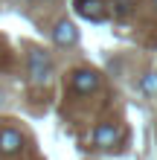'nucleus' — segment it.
Returning <instances> with one entry per match:
<instances>
[{"instance_id": "nucleus-2", "label": "nucleus", "mask_w": 157, "mask_h": 160, "mask_svg": "<svg viewBox=\"0 0 157 160\" xmlns=\"http://www.w3.org/2000/svg\"><path fill=\"white\" fill-rule=\"evenodd\" d=\"M70 84H73L76 93H93L99 88V76H96L93 70H76L70 76Z\"/></svg>"}, {"instance_id": "nucleus-7", "label": "nucleus", "mask_w": 157, "mask_h": 160, "mask_svg": "<svg viewBox=\"0 0 157 160\" xmlns=\"http://www.w3.org/2000/svg\"><path fill=\"white\" fill-rule=\"evenodd\" d=\"M114 15H131V0H114Z\"/></svg>"}, {"instance_id": "nucleus-9", "label": "nucleus", "mask_w": 157, "mask_h": 160, "mask_svg": "<svg viewBox=\"0 0 157 160\" xmlns=\"http://www.w3.org/2000/svg\"><path fill=\"white\" fill-rule=\"evenodd\" d=\"M154 3H157V0H154Z\"/></svg>"}, {"instance_id": "nucleus-8", "label": "nucleus", "mask_w": 157, "mask_h": 160, "mask_svg": "<svg viewBox=\"0 0 157 160\" xmlns=\"http://www.w3.org/2000/svg\"><path fill=\"white\" fill-rule=\"evenodd\" d=\"M143 90H149V93H151V90H157V82H154L151 76H149V79H143Z\"/></svg>"}, {"instance_id": "nucleus-4", "label": "nucleus", "mask_w": 157, "mask_h": 160, "mask_svg": "<svg viewBox=\"0 0 157 160\" xmlns=\"http://www.w3.org/2000/svg\"><path fill=\"white\" fill-rule=\"evenodd\" d=\"M76 38H79V29L70 21H58V23H55V29H52V41L55 44L70 47V44H76Z\"/></svg>"}, {"instance_id": "nucleus-1", "label": "nucleus", "mask_w": 157, "mask_h": 160, "mask_svg": "<svg viewBox=\"0 0 157 160\" xmlns=\"http://www.w3.org/2000/svg\"><path fill=\"white\" fill-rule=\"evenodd\" d=\"M29 76L35 84H47L52 76V64H50V55L44 50H32L29 52Z\"/></svg>"}, {"instance_id": "nucleus-3", "label": "nucleus", "mask_w": 157, "mask_h": 160, "mask_svg": "<svg viewBox=\"0 0 157 160\" xmlns=\"http://www.w3.org/2000/svg\"><path fill=\"white\" fill-rule=\"evenodd\" d=\"M23 148V137L15 128H3L0 131V154H17Z\"/></svg>"}, {"instance_id": "nucleus-6", "label": "nucleus", "mask_w": 157, "mask_h": 160, "mask_svg": "<svg viewBox=\"0 0 157 160\" xmlns=\"http://www.w3.org/2000/svg\"><path fill=\"white\" fill-rule=\"evenodd\" d=\"M85 18H90V21H99L102 18V9H99V0H85V3H79L76 6Z\"/></svg>"}, {"instance_id": "nucleus-5", "label": "nucleus", "mask_w": 157, "mask_h": 160, "mask_svg": "<svg viewBox=\"0 0 157 160\" xmlns=\"http://www.w3.org/2000/svg\"><path fill=\"white\" fill-rule=\"evenodd\" d=\"M116 140H119V128L116 125H108V122L96 125V131H93V143L96 146H114Z\"/></svg>"}]
</instances>
